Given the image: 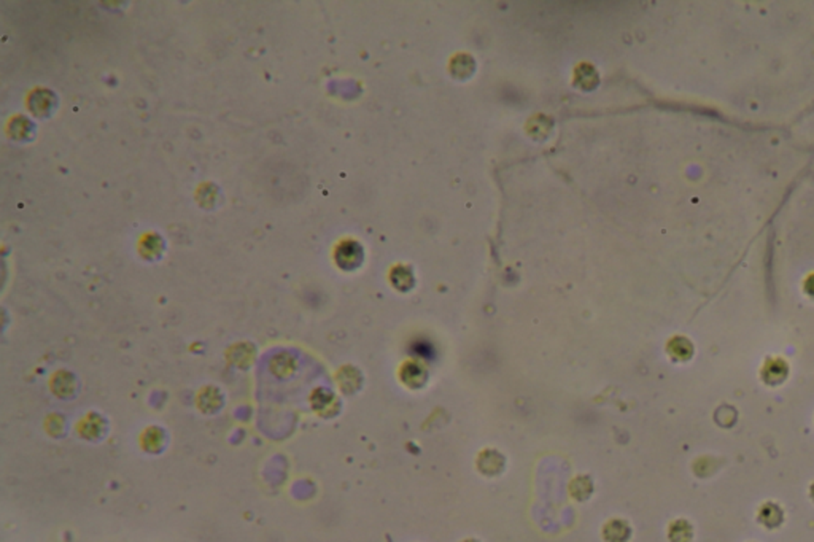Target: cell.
<instances>
[{
    "mask_svg": "<svg viewBox=\"0 0 814 542\" xmlns=\"http://www.w3.org/2000/svg\"><path fill=\"white\" fill-rule=\"evenodd\" d=\"M789 372V363L780 356H773V358H766L760 367V380L768 386H780L787 380Z\"/></svg>",
    "mask_w": 814,
    "mask_h": 542,
    "instance_id": "6da1fadb",
    "label": "cell"
},
{
    "mask_svg": "<svg viewBox=\"0 0 814 542\" xmlns=\"http://www.w3.org/2000/svg\"><path fill=\"white\" fill-rule=\"evenodd\" d=\"M757 522L766 529H776L784 523V509L775 501H765L757 509Z\"/></svg>",
    "mask_w": 814,
    "mask_h": 542,
    "instance_id": "7a4b0ae2",
    "label": "cell"
},
{
    "mask_svg": "<svg viewBox=\"0 0 814 542\" xmlns=\"http://www.w3.org/2000/svg\"><path fill=\"white\" fill-rule=\"evenodd\" d=\"M602 536L606 542H628L632 538V527L623 518H611L603 525Z\"/></svg>",
    "mask_w": 814,
    "mask_h": 542,
    "instance_id": "3957f363",
    "label": "cell"
},
{
    "mask_svg": "<svg viewBox=\"0 0 814 542\" xmlns=\"http://www.w3.org/2000/svg\"><path fill=\"white\" fill-rule=\"evenodd\" d=\"M667 536L670 542H691L693 539V527L687 518H676L668 525Z\"/></svg>",
    "mask_w": 814,
    "mask_h": 542,
    "instance_id": "277c9868",
    "label": "cell"
},
{
    "mask_svg": "<svg viewBox=\"0 0 814 542\" xmlns=\"http://www.w3.org/2000/svg\"><path fill=\"white\" fill-rule=\"evenodd\" d=\"M668 351L676 361H688L693 355V345L686 337H674L668 345Z\"/></svg>",
    "mask_w": 814,
    "mask_h": 542,
    "instance_id": "5b68a950",
    "label": "cell"
},
{
    "mask_svg": "<svg viewBox=\"0 0 814 542\" xmlns=\"http://www.w3.org/2000/svg\"><path fill=\"white\" fill-rule=\"evenodd\" d=\"M569 492H571V496L576 501H585V499H589L590 494L593 493L592 480L589 477H584V475L576 477L571 482V485H569Z\"/></svg>",
    "mask_w": 814,
    "mask_h": 542,
    "instance_id": "8992f818",
    "label": "cell"
},
{
    "mask_svg": "<svg viewBox=\"0 0 814 542\" xmlns=\"http://www.w3.org/2000/svg\"><path fill=\"white\" fill-rule=\"evenodd\" d=\"M803 288H805V293H806L808 296L814 297V273H811V276L805 280V285H803Z\"/></svg>",
    "mask_w": 814,
    "mask_h": 542,
    "instance_id": "52a82bcc",
    "label": "cell"
},
{
    "mask_svg": "<svg viewBox=\"0 0 814 542\" xmlns=\"http://www.w3.org/2000/svg\"><path fill=\"white\" fill-rule=\"evenodd\" d=\"M808 493H810V498H811V501L814 503V482H813V484L810 485V490H808Z\"/></svg>",
    "mask_w": 814,
    "mask_h": 542,
    "instance_id": "ba28073f",
    "label": "cell"
},
{
    "mask_svg": "<svg viewBox=\"0 0 814 542\" xmlns=\"http://www.w3.org/2000/svg\"><path fill=\"white\" fill-rule=\"evenodd\" d=\"M461 542H479V541L477 539H465V541H461Z\"/></svg>",
    "mask_w": 814,
    "mask_h": 542,
    "instance_id": "9c48e42d",
    "label": "cell"
}]
</instances>
